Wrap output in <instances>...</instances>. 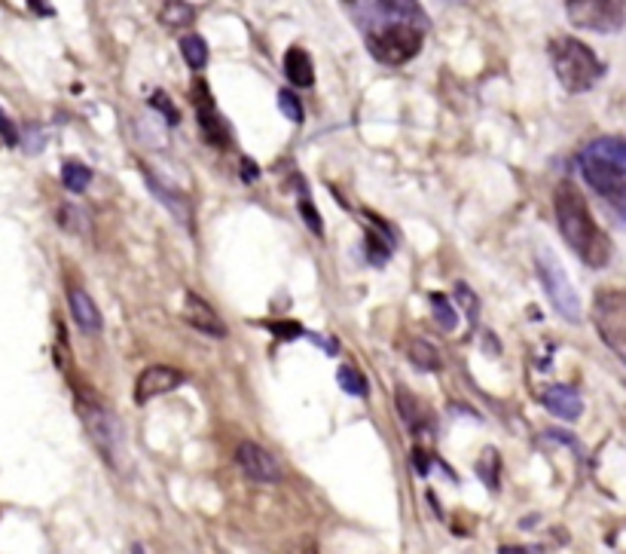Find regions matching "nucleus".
Returning a JSON list of instances; mask_svg holds the SVG:
<instances>
[{"instance_id":"obj_4","label":"nucleus","mask_w":626,"mask_h":554,"mask_svg":"<svg viewBox=\"0 0 626 554\" xmlns=\"http://www.w3.org/2000/svg\"><path fill=\"white\" fill-rule=\"evenodd\" d=\"M363 32H367V47L382 65H407L422 52V43H425V28L412 25V22L363 25Z\"/></svg>"},{"instance_id":"obj_25","label":"nucleus","mask_w":626,"mask_h":554,"mask_svg":"<svg viewBox=\"0 0 626 554\" xmlns=\"http://www.w3.org/2000/svg\"><path fill=\"white\" fill-rule=\"evenodd\" d=\"M336 383L346 389L348 395H367V377L352 365H340L336 368Z\"/></svg>"},{"instance_id":"obj_31","label":"nucleus","mask_w":626,"mask_h":554,"mask_svg":"<svg viewBox=\"0 0 626 554\" xmlns=\"http://www.w3.org/2000/svg\"><path fill=\"white\" fill-rule=\"evenodd\" d=\"M299 215H303L306 227H309L315 236H324V221H321V215H318V209H315L312 202L299 200Z\"/></svg>"},{"instance_id":"obj_28","label":"nucleus","mask_w":626,"mask_h":554,"mask_svg":"<svg viewBox=\"0 0 626 554\" xmlns=\"http://www.w3.org/2000/svg\"><path fill=\"white\" fill-rule=\"evenodd\" d=\"M367 252L373 257V264H382L388 254H392V236H376V234H367Z\"/></svg>"},{"instance_id":"obj_14","label":"nucleus","mask_w":626,"mask_h":554,"mask_svg":"<svg viewBox=\"0 0 626 554\" xmlns=\"http://www.w3.org/2000/svg\"><path fill=\"white\" fill-rule=\"evenodd\" d=\"M141 175H144V181H148L150 193L156 197V200L163 202L165 209L175 215V218L181 221L183 227H193V205H190V200L183 197V193H178V190H171V187H165L150 168L141 166Z\"/></svg>"},{"instance_id":"obj_17","label":"nucleus","mask_w":626,"mask_h":554,"mask_svg":"<svg viewBox=\"0 0 626 554\" xmlns=\"http://www.w3.org/2000/svg\"><path fill=\"white\" fill-rule=\"evenodd\" d=\"M284 77L291 80V86H299V89H309L315 84L312 59L303 47H291L284 52Z\"/></svg>"},{"instance_id":"obj_26","label":"nucleus","mask_w":626,"mask_h":554,"mask_svg":"<svg viewBox=\"0 0 626 554\" xmlns=\"http://www.w3.org/2000/svg\"><path fill=\"white\" fill-rule=\"evenodd\" d=\"M431 306H434V322H437L444 331H456L459 316H456L452 303L446 301V294H431Z\"/></svg>"},{"instance_id":"obj_38","label":"nucleus","mask_w":626,"mask_h":554,"mask_svg":"<svg viewBox=\"0 0 626 554\" xmlns=\"http://www.w3.org/2000/svg\"><path fill=\"white\" fill-rule=\"evenodd\" d=\"M444 3H459V0H444Z\"/></svg>"},{"instance_id":"obj_32","label":"nucleus","mask_w":626,"mask_h":554,"mask_svg":"<svg viewBox=\"0 0 626 554\" xmlns=\"http://www.w3.org/2000/svg\"><path fill=\"white\" fill-rule=\"evenodd\" d=\"M456 298H459V303H464V310H468V319L471 322L477 319L480 303H477V298H474V291L459 282V286H456Z\"/></svg>"},{"instance_id":"obj_3","label":"nucleus","mask_w":626,"mask_h":554,"mask_svg":"<svg viewBox=\"0 0 626 554\" xmlns=\"http://www.w3.org/2000/svg\"><path fill=\"white\" fill-rule=\"evenodd\" d=\"M77 411H80V420L89 438H92L95 451L104 456V463L111 469H126L129 466L126 432H123V423L114 417V411L95 402V399H82V395L77 399Z\"/></svg>"},{"instance_id":"obj_37","label":"nucleus","mask_w":626,"mask_h":554,"mask_svg":"<svg viewBox=\"0 0 626 554\" xmlns=\"http://www.w3.org/2000/svg\"><path fill=\"white\" fill-rule=\"evenodd\" d=\"M242 175H245V181H254L257 178V166L251 160H242Z\"/></svg>"},{"instance_id":"obj_27","label":"nucleus","mask_w":626,"mask_h":554,"mask_svg":"<svg viewBox=\"0 0 626 554\" xmlns=\"http://www.w3.org/2000/svg\"><path fill=\"white\" fill-rule=\"evenodd\" d=\"M279 108H281V114L291 119V123H303V119H306V114H303V104H299V99L291 92V89H281L279 92Z\"/></svg>"},{"instance_id":"obj_24","label":"nucleus","mask_w":626,"mask_h":554,"mask_svg":"<svg viewBox=\"0 0 626 554\" xmlns=\"http://www.w3.org/2000/svg\"><path fill=\"white\" fill-rule=\"evenodd\" d=\"M477 475L483 484H489L493 490H498V478H501V459H498V451L495 448H486L477 463Z\"/></svg>"},{"instance_id":"obj_20","label":"nucleus","mask_w":626,"mask_h":554,"mask_svg":"<svg viewBox=\"0 0 626 554\" xmlns=\"http://www.w3.org/2000/svg\"><path fill=\"white\" fill-rule=\"evenodd\" d=\"M407 353H410V362L419 370H440L444 368V358H440V353H437V347H431L429 340H422V337L410 340Z\"/></svg>"},{"instance_id":"obj_23","label":"nucleus","mask_w":626,"mask_h":554,"mask_svg":"<svg viewBox=\"0 0 626 554\" xmlns=\"http://www.w3.org/2000/svg\"><path fill=\"white\" fill-rule=\"evenodd\" d=\"M92 181V168L82 166L80 160H67L62 166V185L71 190V193H82L86 187Z\"/></svg>"},{"instance_id":"obj_5","label":"nucleus","mask_w":626,"mask_h":554,"mask_svg":"<svg viewBox=\"0 0 626 554\" xmlns=\"http://www.w3.org/2000/svg\"><path fill=\"white\" fill-rule=\"evenodd\" d=\"M593 325L602 343L626 365V291L605 288L593 298Z\"/></svg>"},{"instance_id":"obj_33","label":"nucleus","mask_w":626,"mask_h":554,"mask_svg":"<svg viewBox=\"0 0 626 554\" xmlns=\"http://www.w3.org/2000/svg\"><path fill=\"white\" fill-rule=\"evenodd\" d=\"M269 331L279 335L281 340H297L303 335V328H299L297 322H269Z\"/></svg>"},{"instance_id":"obj_1","label":"nucleus","mask_w":626,"mask_h":554,"mask_svg":"<svg viewBox=\"0 0 626 554\" xmlns=\"http://www.w3.org/2000/svg\"><path fill=\"white\" fill-rule=\"evenodd\" d=\"M553 209H557V224H560L565 242L572 245V252L587 267H605L611 261V242L590 215V205L580 197V190L568 181H562L553 193Z\"/></svg>"},{"instance_id":"obj_7","label":"nucleus","mask_w":626,"mask_h":554,"mask_svg":"<svg viewBox=\"0 0 626 554\" xmlns=\"http://www.w3.org/2000/svg\"><path fill=\"white\" fill-rule=\"evenodd\" d=\"M568 18L577 28L611 34L626 25V0H568Z\"/></svg>"},{"instance_id":"obj_10","label":"nucleus","mask_w":626,"mask_h":554,"mask_svg":"<svg viewBox=\"0 0 626 554\" xmlns=\"http://www.w3.org/2000/svg\"><path fill=\"white\" fill-rule=\"evenodd\" d=\"M235 463H239V469L245 471L247 478H254V481H264V484H279V481H284V469H281L279 459L269 454L266 448L254 444V441H242V444L235 448Z\"/></svg>"},{"instance_id":"obj_12","label":"nucleus","mask_w":626,"mask_h":554,"mask_svg":"<svg viewBox=\"0 0 626 554\" xmlns=\"http://www.w3.org/2000/svg\"><path fill=\"white\" fill-rule=\"evenodd\" d=\"M183 383V374L178 368H168V365H153V368L141 370V377L135 380V402L144 404L159 399L165 392L178 389Z\"/></svg>"},{"instance_id":"obj_30","label":"nucleus","mask_w":626,"mask_h":554,"mask_svg":"<svg viewBox=\"0 0 626 554\" xmlns=\"http://www.w3.org/2000/svg\"><path fill=\"white\" fill-rule=\"evenodd\" d=\"M0 138H3V144H10V148H18L22 144V135H18V126L13 123V117L0 108Z\"/></svg>"},{"instance_id":"obj_8","label":"nucleus","mask_w":626,"mask_h":554,"mask_svg":"<svg viewBox=\"0 0 626 554\" xmlns=\"http://www.w3.org/2000/svg\"><path fill=\"white\" fill-rule=\"evenodd\" d=\"M580 163H584V178H587V185L593 187L596 193L602 197V200H609L621 215L626 218V172L621 166H614L609 160H602V156H590V153H584L580 156Z\"/></svg>"},{"instance_id":"obj_6","label":"nucleus","mask_w":626,"mask_h":554,"mask_svg":"<svg viewBox=\"0 0 626 554\" xmlns=\"http://www.w3.org/2000/svg\"><path fill=\"white\" fill-rule=\"evenodd\" d=\"M535 267H538V276H541V286H545L547 298L560 310L562 319L577 325V322H580V301H577L568 273H565L560 261H557V254L550 252V249H538V252H535Z\"/></svg>"},{"instance_id":"obj_19","label":"nucleus","mask_w":626,"mask_h":554,"mask_svg":"<svg viewBox=\"0 0 626 554\" xmlns=\"http://www.w3.org/2000/svg\"><path fill=\"white\" fill-rule=\"evenodd\" d=\"M193 18H196V10H193L187 0H163L159 22H163L168 32H183V28H190Z\"/></svg>"},{"instance_id":"obj_11","label":"nucleus","mask_w":626,"mask_h":554,"mask_svg":"<svg viewBox=\"0 0 626 554\" xmlns=\"http://www.w3.org/2000/svg\"><path fill=\"white\" fill-rule=\"evenodd\" d=\"M190 101H193V108H196L199 129H202V135L208 138V144L227 148V144H230V133H227L223 119L217 114L215 99H212V92H208V84H205V80H196V84H193V89H190Z\"/></svg>"},{"instance_id":"obj_13","label":"nucleus","mask_w":626,"mask_h":554,"mask_svg":"<svg viewBox=\"0 0 626 554\" xmlns=\"http://www.w3.org/2000/svg\"><path fill=\"white\" fill-rule=\"evenodd\" d=\"M183 319L187 325H193V331L205 337H215V340H223L227 337V325L215 313L212 303H205L199 294H187L183 298Z\"/></svg>"},{"instance_id":"obj_34","label":"nucleus","mask_w":626,"mask_h":554,"mask_svg":"<svg viewBox=\"0 0 626 554\" xmlns=\"http://www.w3.org/2000/svg\"><path fill=\"white\" fill-rule=\"evenodd\" d=\"M25 151H28V153H40V151H43V135H40V133L28 135V141H25Z\"/></svg>"},{"instance_id":"obj_29","label":"nucleus","mask_w":626,"mask_h":554,"mask_svg":"<svg viewBox=\"0 0 626 554\" xmlns=\"http://www.w3.org/2000/svg\"><path fill=\"white\" fill-rule=\"evenodd\" d=\"M150 104H153V108H156V111H163L165 119H168V123H171V126H175V123H178V119H181V114H178V108H175V101L168 99V96H165L163 89H156V92H153V96H150Z\"/></svg>"},{"instance_id":"obj_15","label":"nucleus","mask_w":626,"mask_h":554,"mask_svg":"<svg viewBox=\"0 0 626 554\" xmlns=\"http://www.w3.org/2000/svg\"><path fill=\"white\" fill-rule=\"evenodd\" d=\"M541 404L553 417L560 420H577L580 411H584V402H580V392L575 387H565V383H557V387H547L545 395H541Z\"/></svg>"},{"instance_id":"obj_2","label":"nucleus","mask_w":626,"mask_h":554,"mask_svg":"<svg viewBox=\"0 0 626 554\" xmlns=\"http://www.w3.org/2000/svg\"><path fill=\"white\" fill-rule=\"evenodd\" d=\"M550 62H553V74H557L562 89L572 96L590 92L599 84V77L605 74L596 52L587 43H580L577 37H553L550 40Z\"/></svg>"},{"instance_id":"obj_9","label":"nucleus","mask_w":626,"mask_h":554,"mask_svg":"<svg viewBox=\"0 0 626 554\" xmlns=\"http://www.w3.org/2000/svg\"><path fill=\"white\" fill-rule=\"evenodd\" d=\"M363 25H382V22H412L429 28V16L419 0H361Z\"/></svg>"},{"instance_id":"obj_22","label":"nucleus","mask_w":626,"mask_h":554,"mask_svg":"<svg viewBox=\"0 0 626 554\" xmlns=\"http://www.w3.org/2000/svg\"><path fill=\"white\" fill-rule=\"evenodd\" d=\"M181 55H183V62L193 67V71H202V67L208 65V43H205L199 34H183Z\"/></svg>"},{"instance_id":"obj_21","label":"nucleus","mask_w":626,"mask_h":554,"mask_svg":"<svg viewBox=\"0 0 626 554\" xmlns=\"http://www.w3.org/2000/svg\"><path fill=\"white\" fill-rule=\"evenodd\" d=\"M584 153L602 156V160H609V163H614V166H621L626 172V138H599V141H593Z\"/></svg>"},{"instance_id":"obj_18","label":"nucleus","mask_w":626,"mask_h":554,"mask_svg":"<svg viewBox=\"0 0 626 554\" xmlns=\"http://www.w3.org/2000/svg\"><path fill=\"white\" fill-rule=\"evenodd\" d=\"M397 411H400V420L407 423L412 436H431V423L422 411V404L407 389H397Z\"/></svg>"},{"instance_id":"obj_36","label":"nucleus","mask_w":626,"mask_h":554,"mask_svg":"<svg viewBox=\"0 0 626 554\" xmlns=\"http://www.w3.org/2000/svg\"><path fill=\"white\" fill-rule=\"evenodd\" d=\"M412 463H416L419 475H429V456H425V451H412Z\"/></svg>"},{"instance_id":"obj_16","label":"nucleus","mask_w":626,"mask_h":554,"mask_svg":"<svg viewBox=\"0 0 626 554\" xmlns=\"http://www.w3.org/2000/svg\"><path fill=\"white\" fill-rule=\"evenodd\" d=\"M67 306H71V316L80 325L82 335H99L101 328H104L99 306L82 288H67Z\"/></svg>"},{"instance_id":"obj_35","label":"nucleus","mask_w":626,"mask_h":554,"mask_svg":"<svg viewBox=\"0 0 626 554\" xmlns=\"http://www.w3.org/2000/svg\"><path fill=\"white\" fill-rule=\"evenodd\" d=\"M28 7H31L34 13H40V16H55V10H52L47 0H28Z\"/></svg>"}]
</instances>
